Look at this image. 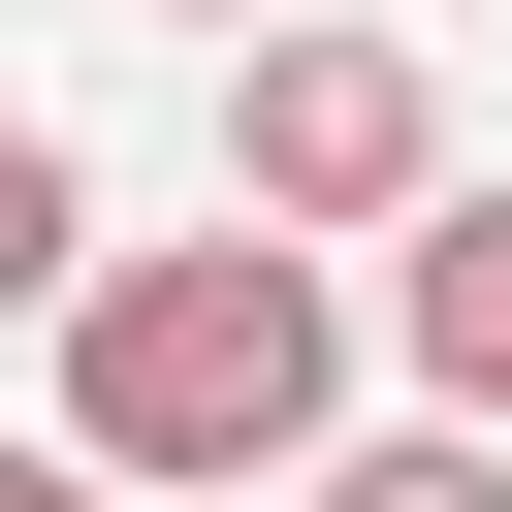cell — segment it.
<instances>
[{
    "instance_id": "cell-6",
    "label": "cell",
    "mask_w": 512,
    "mask_h": 512,
    "mask_svg": "<svg viewBox=\"0 0 512 512\" xmlns=\"http://www.w3.org/2000/svg\"><path fill=\"white\" fill-rule=\"evenodd\" d=\"M192 32H288V0H192Z\"/></svg>"
},
{
    "instance_id": "cell-4",
    "label": "cell",
    "mask_w": 512,
    "mask_h": 512,
    "mask_svg": "<svg viewBox=\"0 0 512 512\" xmlns=\"http://www.w3.org/2000/svg\"><path fill=\"white\" fill-rule=\"evenodd\" d=\"M288 512H512V416H384V448H320Z\"/></svg>"
},
{
    "instance_id": "cell-3",
    "label": "cell",
    "mask_w": 512,
    "mask_h": 512,
    "mask_svg": "<svg viewBox=\"0 0 512 512\" xmlns=\"http://www.w3.org/2000/svg\"><path fill=\"white\" fill-rule=\"evenodd\" d=\"M384 352H416V416H512V192H448L384 256Z\"/></svg>"
},
{
    "instance_id": "cell-1",
    "label": "cell",
    "mask_w": 512,
    "mask_h": 512,
    "mask_svg": "<svg viewBox=\"0 0 512 512\" xmlns=\"http://www.w3.org/2000/svg\"><path fill=\"white\" fill-rule=\"evenodd\" d=\"M64 448H96V480H320V448H352V288H320V224L96 256V288H64Z\"/></svg>"
},
{
    "instance_id": "cell-2",
    "label": "cell",
    "mask_w": 512,
    "mask_h": 512,
    "mask_svg": "<svg viewBox=\"0 0 512 512\" xmlns=\"http://www.w3.org/2000/svg\"><path fill=\"white\" fill-rule=\"evenodd\" d=\"M224 224H448V64L352 32V0H288L224 64Z\"/></svg>"
},
{
    "instance_id": "cell-5",
    "label": "cell",
    "mask_w": 512,
    "mask_h": 512,
    "mask_svg": "<svg viewBox=\"0 0 512 512\" xmlns=\"http://www.w3.org/2000/svg\"><path fill=\"white\" fill-rule=\"evenodd\" d=\"M0 512H128V480H96V448H32V480H0Z\"/></svg>"
}]
</instances>
